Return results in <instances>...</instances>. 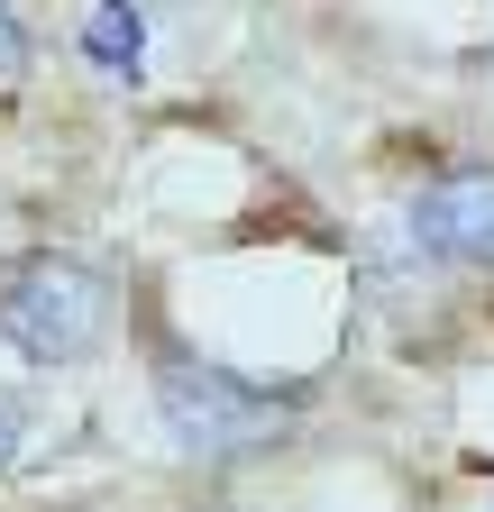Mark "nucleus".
<instances>
[{
  "instance_id": "obj_6",
  "label": "nucleus",
  "mask_w": 494,
  "mask_h": 512,
  "mask_svg": "<svg viewBox=\"0 0 494 512\" xmlns=\"http://www.w3.org/2000/svg\"><path fill=\"white\" fill-rule=\"evenodd\" d=\"M19 430H28V421H19V403H10V394H0V467H10V458H19Z\"/></svg>"
},
{
  "instance_id": "obj_3",
  "label": "nucleus",
  "mask_w": 494,
  "mask_h": 512,
  "mask_svg": "<svg viewBox=\"0 0 494 512\" xmlns=\"http://www.w3.org/2000/svg\"><path fill=\"white\" fill-rule=\"evenodd\" d=\"M403 229L440 266H494V165H458L440 183H421Z\"/></svg>"
},
{
  "instance_id": "obj_1",
  "label": "nucleus",
  "mask_w": 494,
  "mask_h": 512,
  "mask_svg": "<svg viewBox=\"0 0 494 512\" xmlns=\"http://www.w3.org/2000/svg\"><path fill=\"white\" fill-rule=\"evenodd\" d=\"M101 330H110L101 266H83V256H65V247H37V256H10V266H0V339H10L19 357L74 366V357L101 348Z\"/></svg>"
},
{
  "instance_id": "obj_4",
  "label": "nucleus",
  "mask_w": 494,
  "mask_h": 512,
  "mask_svg": "<svg viewBox=\"0 0 494 512\" xmlns=\"http://www.w3.org/2000/svg\"><path fill=\"white\" fill-rule=\"evenodd\" d=\"M74 46H83V64H92V74L138 83V74H147V10H138V0H92Z\"/></svg>"
},
{
  "instance_id": "obj_2",
  "label": "nucleus",
  "mask_w": 494,
  "mask_h": 512,
  "mask_svg": "<svg viewBox=\"0 0 494 512\" xmlns=\"http://www.w3.org/2000/svg\"><path fill=\"white\" fill-rule=\"evenodd\" d=\"M156 412H165V439L193 448V458H247V448L284 439V394L247 384L211 357H165L156 366Z\"/></svg>"
},
{
  "instance_id": "obj_5",
  "label": "nucleus",
  "mask_w": 494,
  "mask_h": 512,
  "mask_svg": "<svg viewBox=\"0 0 494 512\" xmlns=\"http://www.w3.org/2000/svg\"><path fill=\"white\" fill-rule=\"evenodd\" d=\"M19 64H28V28H19L10 0H0V74H19Z\"/></svg>"
}]
</instances>
